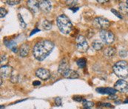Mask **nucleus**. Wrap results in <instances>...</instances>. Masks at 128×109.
Segmentation results:
<instances>
[{"instance_id":"obj_10","label":"nucleus","mask_w":128,"mask_h":109,"mask_svg":"<svg viewBox=\"0 0 128 109\" xmlns=\"http://www.w3.org/2000/svg\"><path fill=\"white\" fill-rule=\"evenodd\" d=\"M96 91L99 93L102 94H108V95H112L115 94L116 90L115 88H98L96 89Z\"/></svg>"},{"instance_id":"obj_6","label":"nucleus","mask_w":128,"mask_h":109,"mask_svg":"<svg viewBox=\"0 0 128 109\" xmlns=\"http://www.w3.org/2000/svg\"><path fill=\"white\" fill-rule=\"evenodd\" d=\"M114 86H115V89L119 92H122V93L128 92V83L125 80H123V79L118 80L115 83Z\"/></svg>"},{"instance_id":"obj_25","label":"nucleus","mask_w":128,"mask_h":109,"mask_svg":"<svg viewBox=\"0 0 128 109\" xmlns=\"http://www.w3.org/2000/svg\"><path fill=\"white\" fill-rule=\"evenodd\" d=\"M55 102L56 105L57 106H60L61 104H62V99H61V98L60 97H56L55 99Z\"/></svg>"},{"instance_id":"obj_5","label":"nucleus","mask_w":128,"mask_h":109,"mask_svg":"<svg viewBox=\"0 0 128 109\" xmlns=\"http://www.w3.org/2000/svg\"><path fill=\"white\" fill-rule=\"evenodd\" d=\"M100 38L102 39V41L108 45H110L114 42L115 36L114 34L109 31L107 30H102L100 31Z\"/></svg>"},{"instance_id":"obj_30","label":"nucleus","mask_w":128,"mask_h":109,"mask_svg":"<svg viewBox=\"0 0 128 109\" xmlns=\"http://www.w3.org/2000/svg\"><path fill=\"white\" fill-rule=\"evenodd\" d=\"M102 105L104 106V107H111V105H110V103H102Z\"/></svg>"},{"instance_id":"obj_32","label":"nucleus","mask_w":128,"mask_h":109,"mask_svg":"<svg viewBox=\"0 0 128 109\" xmlns=\"http://www.w3.org/2000/svg\"><path fill=\"white\" fill-rule=\"evenodd\" d=\"M126 5H127V6L128 7V1H127V2H126Z\"/></svg>"},{"instance_id":"obj_23","label":"nucleus","mask_w":128,"mask_h":109,"mask_svg":"<svg viewBox=\"0 0 128 109\" xmlns=\"http://www.w3.org/2000/svg\"><path fill=\"white\" fill-rule=\"evenodd\" d=\"M7 11L4 9V8H0V17L1 18H3V17H4L5 16H6V14H7Z\"/></svg>"},{"instance_id":"obj_14","label":"nucleus","mask_w":128,"mask_h":109,"mask_svg":"<svg viewBox=\"0 0 128 109\" xmlns=\"http://www.w3.org/2000/svg\"><path fill=\"white\" fill-rule=\"evenodd\" d=\"M29 51H30V48L28 46V45L27 44H23L20 49H19V55L22 57H25L26 56H28L29 54Z\"/></svg>"},{"instance_id":"obj_31","label":"nucleus","mask_w":128,"mask_h":109,"mask_svg":"<svg viewBox=\"0 0 128 109\" xmlns=\"http://www.w3.org/2000/svg\"><path fill=\"white\" fill-rule=\"evenodd\" d=\"M98 2H108V0H105V1H100V0H98Z\"/></svg>"},{"instance_id":"obj_20","label":"nucleus","mask_w":128,"mask_h":109,"mask_svg":"<svg viewBox=\"0 0 128 109\" xmlns=\"http://www.w3.org/2000/svg\"><path fill=\"white\" fill-rule=\"evenodd\" d=\"M76 63H77V65H78V67H80V68H84V67L86 65V64H87V61H86L85 59L81 58V59H78V60L76 61Z\"/></svg>"},{"instance_id":"obj_26","label":"nucleus","mask_w":128,"mask_h":109,"mask_svg":"<svg viewBox=\"0 0 128 109\" xmlns=\"http://www.w3.org/2000/svg\"><path fill=\"white\" fill-rule=\"evenodd\" d=\"M111 11H112V13H113V14H115L116 17H118L119 19L123 18V17H122V15H121V14H119V13H118L117 11H115L114 9H112V10H111Z\"/></svg>"},{"instance_id":"obj_1","label":"nucleus","mask_w":128,"mask_h":109,"mask_svg":"<svg viewBox=\"0 0 128 109\" xmlns=\"http://www.w3.org/2000/svg\"><path fill=\"white\" fill-rule=\"evenodd\" d=\"M54 48V44L49 40H42L35 45L33 54L35 59L38 61H42L51 54Z\"/></svg>"},{"instance_id":"obj_3","label":"nucleus","mask_w":128,"mask_h":109,"mask_svg":"<svg viewBox=\"0 0 128 109\" xmlns=\"http://www.w3.org/2000/svg\"><path fill=\"white\" fill-rule=\"evenodd\" d=\"M112 70L114 73L119 78L124 79L128 76V64L125 61H118L113 67Z\"/></svg>"},{"instance_id":"obj_33","label":"nucleus","mask_w":128,"mask_h":109,"mask_svg":"<svg viewBox=\"0 0 128 109\" xmlns=\"http://www.w3.org/2000/svg\"><path fill=\"white\" fill-rule=\"evenodd\" d=\"M128 102V100H126V101H124V103H127Z\"/></svg>"},{"instance_id":"obj_16","label":"nucleus","mask_w":128,"mask_h":109,"mask_svg":"<svg viewBox=\"0 0 128 109\" xmlns=\"http://www.w3.org/2000/svg\"><path fill=\"white\" fill-rule=\"evenodd\" d=\"M4 44H5V45L9 48V49H10L12 51H14V52H15V53H16L17 52V46H16V43L14 42V41H12V40H10V41H4Z\"/></svg>"},{"instance_id":"obj_8","label":"nucleus","mask_w":128,"mask_h":109,"mask_svg":"<svg viewBox=\"0 0 128 109\" xmlns=\"http://www.w3.org/2000/svg\"><path fill=\"white\" fill-rule=\"evenodd\" d=\"M38 8L41 11H42L45 13H48V12H50L51 11L52 5H51L50 2L43 0V1L38 2Z\"/></svg>"},{"instance_id":"obj_12","label":"nucleus","mask_w":128,"mask_h":109,"mask_svg":"<svg viewBox=\"0 0 128 109\" xmlns=\"http://www.w3.org/2000/svg\"><path fill=\"white\" fill-rule=\"evenodd\" d=\"M69 69H70V68H69L68 63L67 62L66 60L64 59V60H62V61L60 62V65H59V66H58V72L62 75L64 73H65L68 70H69Z\"/></svg>"},{"instance_id":"obj_4","label":"nucleus","mask_w":128,"mask_h":109,"mask_svg":"<svg viewBox=\"0 0 128 109\" xmlns=\"http://www.w3.org/2000/svg\"><path fill=\"white\" fill-rule=\"evenodd\" d=\"M76 48H77V50L82 53H84L88 50L89 45H88L85 37L81 36V35L77 36V38H76Z\"/></svg>"},{"instance_id":"obj_22","label":"nucleus","mask_w":128,"mask_h":109,"mask_svg":"<svg viewBox=\"0 0 128 109\" xmlns=\"http://www.w3.org/2000/svg\"><path fill=\"white\" fill-rule=\"evenodd\" d=\"M93 105V102H89V101H85L84 102H83V106H84V108H90V107H92Z\"/></svg>"},{"instance_id":"obj_29","label":"nucleus","mask_w":128,"mask_h":109,"mask_svg":"<svg viewBox=\"0 0 128 109\" xmlns=\"http://www.w3.org/2000/svg\"><path fill=\"white\" fill-rule=\"evenodd\" d=\"M38 31H40V30H39V29H35L34 31H33L31 32V34H30V36H32L33 34H36V32H38Z\"/></svg>"},{"instance_id":"obj_18","label":"nucleus","mask_w":128,"mask_h":109,"mask_svg":"<svg viewBox=\"0 0 128 109\" xmlns=\"http://www.w3.org/2000/svg\"><path fill=\"white\" fill-rule=\"evenodd\" d=\"M92 45L93 48H94L95 50H96V51H99V50H101V49L103 48V43L101 42L98 41V40H95V41H93L92 43Z\"/></svg>"},{"instance_id":"obj_2","label":"nucleus","mask_w":128,"mask_h":109,"mask_svg":"<svg viewBox=\"0 0 128 109\" xmlns=\"http://www.w3.org/2000/svg\"><path fill=\"white\" fill-rule=\"evenodd\" d=\"M57 26L59 31L64 34H69L72 31V23L66 15H60L56 19Z\"/></svg>"},{"instance_id":"obj_11","label":"nucleus","mask_w":128,"mask_h":109,"mask_svg":"<svg viewBox=\"0 0 128 109\" xmlns=\"http://www.w3.org/2000/svg\"><path fill=\"white\" fill-rule=\"evenodd\" d=\"M13 71V69L9 65H4L1 67V74L2 77H8L11 75V73Z\"/></svg>"},{"instance_id":"obj_19","label":"nucleus","mask_w":128,"mask_h":109,"mask_svg":"<svg viewBox=\"0 0 128 109\" xmlns=\"http://www.w3.org/2000/svg\"><path fill=\"white\" fill-rule=\"evenodd\" d=\"M42 26L43 27V28L44 29V30H50V29H51V28H52V24H51V22H50L48 20H44L43 22H42Z\"/></svg>"},{"instance_id":"obj_13","label":"nucleus","mask_w":128,"mask_h":109,"mask_svg":"<svg viewBox=\"0 0 128 109\" xmlns=\"http://www.w3.org/2000/svg\"><path fill=\"white\" fill-rule=\"evenodd\" d=\"M62 76L65 78H68V79H76L78 77V73L76 72V71H73L71 69H69L65 73H64L62 74Z\"/></svg>"},{"instance_id":"obj_7","label":"nucleus","mask_w":128,"mask_h":109,"mask_svg":"<svg viewBox=\"0 0 128 109\" xmlns=\"http://www.w3.org/2000/svg\"><path fill=\"white\" fill-rule=\"evenodd\" d=\"M36 75L39 79H43V80H46V79L50 78V71L48 69L38 68V69H37L36 71Z\"/></svg>"},{"instance_id":"obj_27","label":"nucleus","mask_w":128,"mask_h":109,"mask_svg":"<svg viewBox=\"0 0 128 109\" xmlns=\"http://www.w3.org/2000/svg\"><path fill=\"white\" fill-rule=\"evenodd\" d=\"M41 84V82H39V81H35V82H33V85H34V86H37V85H39Z\"/></svg>"},{"instance_id":"obj_28","label":"nucleus","mask_w":128,"mask_h":109,"mask_svg":"<svg viewBox=\"0 0 128 109\" xmlns=\"http://www.w3.org/2000/svg\"><path fill=\"white\" fill-rule=\"evenodd\" d=\"M116 98H117V96H115V94L110 95V97H109V99H116Z\"/></svg>"},{"instance_id":"obj_9","label":"nucleus","mask_w":128,"mask_h":109,"mask_svg":"<svg viewBox=\"0 0 128 109\" xmlns=\"http://www.w3.org/2000/svg\"><path fill=\"white\" fill-rule=\"evenodd\" d=\"M95 21L99 26V28H102V30H105L110 26V22L108 21V19L104 17H97L95 19Z\"/></svg>"},{"instance_id":"obj_24","label":"nucleus","mask_w":128,"mask_h":109,"mask_svg":"<svg viewBox=\"0 0 128 109\" xmlns=\"http://www.w3.org/2000/svg\"><path fill=\"white\" fill-rule=\"evenodd\" d=\"M6 2H7V4L9 5H15L18 4L20 2H19V1H7Z\"/></svg>"},{"instance_id":"obj_17","label":"nucleus","mask_w":128,"mask_h":109,"mask_svg":"<svg viewBox=\"0 0 128 109\" xmlns=\"http://www.w3.org/2000/svg\"><path fill=\"white\" fill-rule=\"evenodd\" d=\"M116 54V49L112 47H108L105 49L104 51V55L108 58H111L112 57Z\"/></svg>"},{"instance_id":"obj_15","label":"nucleus","mask_w":128,"mask_h":109,"mask_svg":"<svg viewBox=\"0 0 128 109\" xmlns=\"http://www.w3.org/2000/svg\"><path fill=\"white\" fill-rule=\"evenodd\" d=\"M28 6L34 13H36L39 9L38 2H36V1H28Z\"/></svg>"},{"instance_id":"obj_34","label":"nucleus","mask_w":128,"mask_h":109,"mask_svg":"<svg viewBox=\"0 0 128 109\" xmlns=\"http://www.w3.org/2000/svg\"><path fill=\"white\" fill-rule=\"evenodd\" d=\"M84 109H90V108H84Z\"/></svg>"},{"instance_id":"obj_21","label":"nucleus","mask_w":128,"mask_h":109,"mask_svg":"<svg viewBox=\"0 0 128 109\" xmlns=\"http://www.w3.org/2000/svg\"><path fill=\"white\" fill-rule=\"evenodd\" d=\"M18 18H19V22H20V26L22 28H25L26 27H27V25H26V23L24 22V20L22 19V17L20 16V14H18Z\"/></svg>"}]
</instances>
